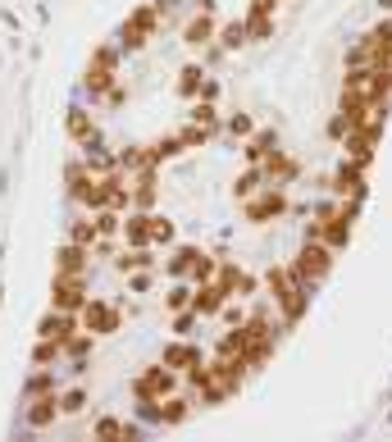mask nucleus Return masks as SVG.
<instances>
[{
	"instance_id": "25",
	"label": "nucleus",
	"mask_w": 392,
	"mask_h": 442,
	"mask_svg": "<svg viewBox=\"0 0 392 442\" xmlns=\"http://www.w3.org/2000/svg\"><path fill=\"white\" fill-rule=\"evenodd\" d=\"M64 351H69L73 360H87V355H92V333H73V338L64 342Z\"/></svg>"
},
{
	"instance_id": "13",
	"label": "nucleus",
	"mask_w": 392,
	"mask_h": 442,
	"mask_svg": "<svg viewBox=\"0 0 392 442\" xmlns=\"http://www.w3.org/2000/svg\"><path fill=\"white\" fill-rule=\"evenodd\" d=\"M219 287H224V297H233V292L246 297V292H251V278H246L237 265H224V269H219Z\"/></svg>"
},
{
	"instance_id": "6",
	"label": "nucleus",
	"mask_w": 392,
	"mask_h": 442,
	"mask_svg": "<svg viewBox=\"0 0 392 442\" xmlns=\"http://www.w3.org/2000/svg\"><path fill=\"white\" fill-rule=\"evenodd\" d=\"M82 319H87V333H114L124 315H119L114 306H105V301H87V306H82Z\"/></svg>"
},
{
	"instance_id": "7",
	"label": "nucleus",
	"mask_w": 392,
	"mask_h": 442,
	"mask_svg": "<svg viewBox=\"0 0 392 442\" xmlns=\"http://www.w3.org/2000/svg\"><path fill=\"white\" fill-rule=\"evenodd\" d=\"M192 310H196V315H219V310H224V287L219 283H196Z\"/></svg>"
},
{
	"instance_id": "1",
	"label": "nucleus",
	"mask_w": 392,
	"mask_h": 442,
	"mask_svg": "<svg viewBox=\"0 0 392 442\" xmlns=\"http://www.w3.org/2000/svg\"><path fill=\"white\" fill-rule=\"evenodd\" d=\"M329 265H333V251H329V246H324V242H306V246H301V255H297V265H292V278H297V283L310 292V287L329 274Z\"/></svg>"
},
{
	"instance_id": "12",
	"label": "nucleus",
	"mask_w": 392,
	"mask_h": 442,
	"mask_svg": "<svg viewBox=\"0 0 392 442\" xmlns=\"http://www.w3.org/2000/svg\"><path fill=\"white\" fill-rule=\"evenodd\" d=\"M87 92H96V96H101V92H110L114 87V64H101V60H92V69H87Z\"/></svg>"
},
{
	"instance_id": "31",
	"label": "nucleus",
	"mask_w": 392,
	"mask_h": 442,
	"mask_svg": "<svg viewBox=\"0 0 392 442\" xmlns=\"http://www.w3.org/2000/svg\"><path fill=\"white\" fill-rule=\"evenodd\" d=\"M96 237H101L96 219H92V223H73V242H78V246H96Z\"/></svg>"
},
{
	"instance_id": "15",
	"label": "nucleus",
	"mask_w": 392,
	"mask_h": 442,
	"mask_svg": "<svg viewBox=\"0 0 392 442\" xmlns=\"http://www.w3.org/2000/svg\"><path fill=\"white\" fill-rule=\"evenodd\" d=\"M114 265H119V274H137V269H151V265H156V255H151L146 246H133V251H124Z\"/></svg>"
},
{
	"instance_id": "33",
	"label": "nucleus",
	"mask_w": 392,
	"mask_h": 442,
	"mask_svg": "<svg viewBox=\"0 0 392 442\" xmlns=\"http://www.w3.org/2000/svg\"><path fill=\"white\" fill-rule=\"evenodd\" d=\"M210 133H214V128H201V123H192L187 133H183V146H205V142H210Z\"/></svg>"
},
{
	"instance_id": "19",
	"label": "nucleus",
	"mask_w": 392,
	"mask_h": 442,
	"mask_svg": "<svg viewBox=\"0 0 392 442\" xmlns=\"http://www.w3.org/2000/svg\"><path fill=\"white\" fill-rule=\"evenodd\" d=\"M69 133H73V142H96V123H92V114L69 110Z\"/></svg>"
},
{
	"instance_id": "32",
	"label": "nucleus",
	"mask_w": 392,
	"mask_h": 442,
	"mask_svg": "<svg viewBox=\"0 0 392 442\" xmlns=\"http://www.w3.org/2000/svg\"><path fill=\"white\" fill-rule=\"evenodd\" d=\"M165 301H169V310H187V306H192V287H187V283L169 287V297H165Z\"/></svg>"
},
{
	"instance_id": "21",
	"label": "nucleus",
	"mask_w": 392,
	"mask_h": 442,
	"mask_svg": "<svg viewBox=\"0 0 392 442\" xmlns=\"http://www.w3.org/2000/svg\"><path fill=\"white\" fill-rule=\"evenodd\" d=\"M292 174H297V165H292L288 155H278V150L265 155V178H292Z\"/></svg>"
},
{
	"instance_id": "35",
	"label": "nucleus",
	"mask_w": 392,
	"mask_h": 442,
	"mask_svg": "<svg viewBox=\"0 0 392 442\" xmlns=\"http://www.w3.org/2000/svg\"><path fill=\"white\" fill-rule=\"evenodd\" d=\"M60 411H69V415L87 411V392H82V387H73V392H69V397H64V402H60Z\"/></svg>"
},
{
	"instance_id": "10",
	"label": "nucleus",
	"mask_w": 392,
	"mask_h": 442,
	"mask_svg": "<svg viewBox=\"0 0 392 442\" xmlns=\"http://www.w3.org/2000/svg\"><path fill=\"white\" fill-rule=\"evenodd\" d=\"M124 237L133 246H151V210H137L124 219Z\"/></svg>"
},
{
	"instance_id": "9",
	"label": "nucleus",
	"mask_w": 392,
	"mask_h": 442,
	"mask_svg": "<svg viewBox=\"0 0 392 442\" xmlns=\"http://www.w3.org/2000/svg\"><path fill=\"white\" fill-rule=\"evenodd\" d=\"M55 415H60L55 392H37V402H32V411H28V424H32V429H46Z\"/></svg>"
},
{
	"instance_id": "17",
	"label": "nucleus",
	"mask_w": 392,
	"mask_h": 442,
	"mask_svg": "<svg viewBox=\"0 0 392 442\" xmlns=\"http://www.w3.org/2000/svg\"><path fill=\"white\" fill-rule=\"evenodd\" d=\"M183 137H165V142H156V146H146V160L151 165H165V160H173V155H183Z\"/></svg>"
},
{
	"instance_id": "26",
	"label": "nucleus",
	"mask_w": 392,
	"mask_h": 442,
	"mask_svg": "<svg viewBox=\"0 0 392 442\" xmlns=\"http://www.w3.org/2000/svg\"><path fill=\"white\" fill-rule=\"evenodd\" d=\"M201 87H205L201 69H183V73H178V92H183V96H196Z\"/></svg>"
},
{
	"instance_id": "14",
	"label": "nucleus",
	"mask_w": 392,
	"mask_h": 442,
	"mask_svg": "<svg viewBox=\"0 0 392 442\" xmlns=\"http://www.w3.org/2000/svg\"><path fill=\"white\" fill-rule=\"evenodd\" d=\"M55 269H60V274H82V269H87V246H78V242L64 246V251L55 255Z\"/></svg>"
},
{
	"instance_id": "27",
	"label": "nucleus",
	"mask_w": 392,
	"mask_h": 442,
	"mask_svg": "<svg viewBox=\"0 0 392 442\" xmlns=\"http://www.w3.org/2000/svg\"><path fill=\"white\" fill-rule=\"evenodd\" d=\"M151 242H160V246L173 242V223L165 219V214H151Z\"/></svg>"
},
{
	"instance_id": "37",
	"label": "nucleus",
	"mask_w": 392,
	"mask_h": 442,
	"mask_svg": "<svg viewBox=\"0 0 392 442\" xmlns=\"http://www.w3.org/2000/svg\"><path fill=\"white\" fill-rule=\"evenodd\" d=\"M37 392H50V374H46V370L28 379V397H37Z\"/></svg>"
},
{
	"instance_id": "39",
	"label": "nucleus",
	"mask_w": 392,
	"mask_h": 442,
	"mask_svg": "<svg viewBox=\"0 0 392 442\" xmlns=\"http://www.w3.org/2000/svg\"><path fill=\"white\" fill-rule=\"evenodd\" d=\"M228 133L246 137V133H251V118H246V114H233V118H228Z\"/></svg>"
},
{
	"instance_id": "8",
	"label": "nucleus",
	"mask_w": 392,
	"mask_h": 442,
	"mask_svg": "<svg viewBox=\"0 0 392 442\" xmlns=\"http://www.w3.org/2000/svg\"><path fill=\"white\" fill-rule=\"evenodd\" d=\"M73 333H78V324H73V315H69V310H55V315H46V319H41V338H55L60 347L73 338Z\"/></svg>"
},
{
	"instance_id": "29",
	"label": "nucleus",
	"mask_w": 392,
	"mask_h": 442,
	"mask_svg": "<svg viewBox=\"0 0 392 442\" xmlns=\"http://www.w3.org/2000/svg\"><path fill=\"white\" fill-rule=\"evenodd\" d=\"M192 278H196V283H210V278H214V260H210L205 251L192 260Z\"/></svg>"
},
{
	"instance_id": "4",
	"label": "nucleus",
	"mask_w": 392,
	"mask_h": 442,
	"mask_svg": "<svg viewBox=\"0 0 392 442\" xmlns=\"http://www.w3.org/2000/svg\"><path fill=\"white\" fill-rule=\"evenodd\" d=\"M173 392V374H169V365L165 360H160L156 365V370H146V374H141V379H137V397H141V402H160V397H169Z\"/></svg>"
},
{
	"instance_id": "41",
	"label": "nucleus",
	"mask_w": 392,
	"mask_h": 442,
	"mask_svg": "<svg viewBox=\"0 0 392 442\" xmlns=\"http://www.w3.org/2000/svg\"><path fill=\"white\" fill-rule=\"evenodd\" d=\"M151 287V274H133V292H146Z\"/></svg>"
},
{
	"instance_id": "11",
	"label": "nucleus",
	"mask_w": 392,
	"mask_h": 442,
	"mask_svg": "<svg viewBox=\"0 0 392 442\" xmlns=\"http://www.w3.org/2000/svg\"><path fill=\"white\" fill-rule=\"evenodd\" d=\"M151 415H156L160 424H183V419H187V402H183V397H165V402H151Z\"/></svg>"
},
{
	"instance_id": "2",
	"label": "nucleus",
	"mask_w": 392,
	"mask_h": 442,
	"mask_svg": "<svg viewBox=\"0 0 392 442\" xmlns=\"http://www.w3.org/2000/svg\"><path fill=\"white\" fill-rule=\"evenodd\" d=\"M156 18H160V0H156V5H141L137 14L119 28V46H124V50H141V46H146V37H151V28H156Z\"/></svg>"
},
{
	"instance_id": "3",
	"label": "nucleus",
	"mask_w": 392,
	"mask_h": 442,
	"mask_svg": "<svg viewBox=\"0 0 392 442\" xmlns=\"http://www.w3.org/2000/svg\"><path fill=\"white\" fill-rule=\"evenodd\" d=\"M288 210V197H283L278 187H260L256 197H246V219L251 223H265V219H274V214Z\"/></svg>"
},
{
	"instance_id": "40",
	"label": "nucleus",
	"mask_w": 392,
	"mask_h": 442,
	"mask_svg": "<svg viewBox=\"0 0 392 442\" xmlns=\"http://www.w3.org/2000/svg\"><path fill=\"white\" fill-rule=\"evenodd\" d=\"M192 324H196V310L187 306V310H183V315H178V324H173V333H187Z\"/></svg>"
},
{
	"instance_id": "38",
	"label": "nucleus",
	"mask_w": 392,
	"mask_h": 442,
	"mask_svg": "<svg viewBox=\"0 0 392 442\" xmlns=\"http://www.w3.org/2000/svg\"><path fill=\"white\" fill-rule=\"evenodd\" d=\"M192 118H196L201 128H214V105H210V101H201V105H196V114H192Z\"/></svg>"
},
{
	"instance_id": "5",
	"label": "nucleus",
	"mask_w": 392,
	"mask_h": 442,
	"mask_svg": "<svg viewBox=\"0 0 392 442\" xmlns=\"http://www.w3.org/2000/svg\"><path fill=\"white\" fill-rule=\"evenodd\" d=\"M87 306V283H82V274H60L55 278V310H82Z\"/></svg>"
},
{
	"instance_id": "23",
	"label": "nucleus",
	"mask_w": 392,
	"mask_h": 442,
	"mask_svg": "<svg viewBox=\"0 0 392 442\" xmlns=\"http://www.w3.org/2000/svg\"><path fill=\"white\" fill-rule=\"evenodd\" d=\"M274 146H278V137H274V133H256V137H251V146H246V160H251V165H260V160H265Z\"/></svg>"
},
{
	"instance_id": "34",
	"label": "nucleus",
	"mask_w": 392,
	"mask_h": 442,
	"mask_svg": "<svg viewBox=\"0 0 392 442\" xmlns=\"http://www.w3.org/2000/svg\"><path fill=\"white\" fill-rule=\"evenodd\" d=\"M96 228H101V237H110V233H114V228H124V223H119V214H114V210H110V206H105V210H101V214H96Z\"/></svg>"
},
{
	"instance_id": "22",
	"label": "nucleus",
	"mask_w": 392,
	"mask_h": 442,
	"mask_svg": "<svg viewBox=\"0 0 392 442\" xmlns=\"http://www.w3.org/2000/svg\"><path fill=\"white\" fill-rule=\"evenodd\" d=\"M260 182H265V169H246V174L233 182V197H242V201H246V197H256Z\"/></svg>"
},
{
	"instance_id": "24",
	"label": "nucleus",
	"mask_w": 392,
	"mask_h": 442,
	"mask_svg": "<svg viewBox=\"0 0 392 442\" xmlns=\"http://www.w3.org/2000/svg\"><path fill=\"white\" fill-rule=\"evenodd\" d=\"M210 32H214L210 14H201V18H192V23H187V32H183V37H187L192 46H201V41H210Z\"/></svg>"
},
{
	"instance_id": "20",
	"label": "nucleus",
	"mask_w": 392,
	"mask_h": 442,
	"mask_svg": "<svg viewBox=\"0 0 392 442\" xmlns=\"http://www.w3.org/2000/svg\"><path fill=\"white\" fill-rule=\"evenodd\" d=\"M196 255H201L196 246H178V251L169 255V274H173V278H187V274H192V260H196Z\"/></svg>"
},
{
	"instance_id": "42",
	"label": "nucleus",
	"mask_w": 392,
	"mask_h": 442,
	"mask_svg": "<svg viewBox=\"0 0 392 442\" xmlns=\"http://www.w3.org/2000/svg\"><path fill=\"white\" fill-rule=\"evenodd\" d=\"M379 5H388V9H392V0H379Z\"/></svg>"
},
{
	"instance_id": "30",
	"label": "nucleus",
	"mask_w": 392,
	"mask_h": 442,
	"mask_svg": "<svg viewBox=\"0 0 392 442\" xmlns=\"http://www.w3.org/2000/svg\"><path fill=\"white\" fill-rule=\"evenodd\" d=\"M60 351H64V347H60L55 338H41V342H37V351H32V360H37V365H46V360H55Z\"/></svg>"
},
{
	"instance_id": "36",
	"label": "nucleus",
	"mask_w": 392,
	"mask_h": 442,
	"mask_svg": "<svg viewBox=\"0 0 392 442\" xmlns=\"http://www.w3.org/2000/svg\"><path fill=\"white\" fill-rule=\"evenodd\" d=\"M96 433H101V438H128L133 429H128V424H119V419H101V424H96Z\"/></svg>"
},
{
	"instance_id": "18",
	"label": "nucleus",
	"mask_w": 392,
	"mask_h": 442,
	"mask_svg": "<svg viewBox=\"0 0 392 442\" xmlns=\"http://www.w3.org/2000/svg\"><path fill=\"white\" fill-rule=\"evenodd\" d=\"M160 360H165L169 370H173V365H187V370H192V365H201V351H196V347H183V342H173V347H165V355H160Z\"/></svg>"
},
{
	"instance_id": "16",
	"label": "nucleus",
	"mask_w": 392,
	"mask_h": 442,
	"mask_svg": "<svg viewBox=\"0 0 392 442\" xmlns=\"http://www.w3.org/2000/svg\"><path fill=\"white\" fill-rule=\"evenodd\" d=\"M133 206L137 210H151V206H156V169H141L137 192H133Z\"/></svg>"
},
{
	"instance_id": "28",
	"label": "nucleus",
	"mask_w": 392,
	"mask_h": 442,
	"mask_svg": "<svg viewBox=\"0 0 392 442\" xmlns=\"http://www.w3.org/2000/svg\"><path fill=\"white\" fill-rule=\"evenodd\" d=\"M219 41L228 50H237V46H246V23H228L224 32H219Z\"/></svg>"
}]
</instances>
